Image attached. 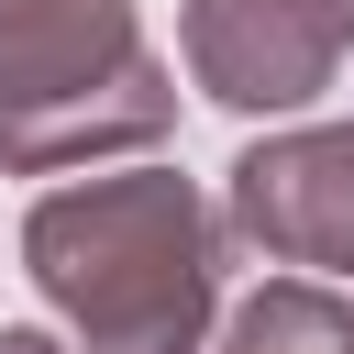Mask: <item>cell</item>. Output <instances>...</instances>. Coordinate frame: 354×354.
Wrapping results in <instances>:
<instances>
[{
	"label": "cell",
	"mask_w": 354,
	"mask_h": 354,
	"mask_svg": "<svg viewBox=\"0 0 354 354\" xmlns=\"http://www.w3.org/2000/svg\"><path fill=\"white\" fill-rule=\"evenodd\" d=\"M33 288L77 321V354H199L221 299V232L188 177L133 166L88 188H44L22 221Z\"/></svg>",
	"instance_id": "6da1fadb"
},
{
	"label": "cell",
	"mask_w": 354,
	"mask_h": 354,
	"mask_svg": "<svg viewBox=\"0 0 354 354\" xmlns=\"http://www.w3.org/2000/svg\"><path fill=\"white\" fill-rule=\"evenodd\" d=\"M177 122L133 0H0V166H77Z\"/></svg>",
	"instance_id": "7a4b0ae2"
},
{
	"label": "cell",
	"mask_w": 354,
	"mask_h": 354,
	"mask_svg": "<svg viewBox=\"0 0 354 354\" xmlns=\"http://www.w3.org/2000/svg\"><path fill=\"white\" fill-rule=\"evenodd\" d=\"M177 44L221 111H299L354 55V0H188Z\"/></svg>",
	"instance_id": "3957f363"
},
{
	"label": "cell",
	"mask_w": 354,
	"mask_h": 354,
	"mask_svg": "<svg viewBox=\"0 0 354 354\" xmlns=\"http://www.w3.org/2000/svg\"><path fill=\"white\" fill-rule=\"evenodd\" d=\"M232 232L277 266H354V122L254 144L232 166Z\"/></svg>",
	"instance_id": "277c9868"
},
{
	"label": "cell",
	"mask_w": 354,
	"mask_h": 354,
	"mask_svg": "<svg viewBox=\"0 0 354 354\" xmlns=\"http://www.w3.org/2000/svg\"><path fill=\"white\" fill-rule=\"evenodd\" d=\"M221 354H354V310L332 288H310V277H277V288H254L232 310Z\"/></svg>",
	"instance_id": "5b68a950"
},
{
	"label": "cell",
	"mask_w": 354,
	"mask_h": 354,
	"mask_svg": "<svg viewBox=\"0 0 354 354\" xmlns=\"http://www.w3.org/2000/svg\"><path fill=\"white\" fill-rule=\"evenodd\" d=\"M0 354H66V343H44V332H0Z\"/></svg>",
	"instance_id": "8992f818"
}]
</instances>
